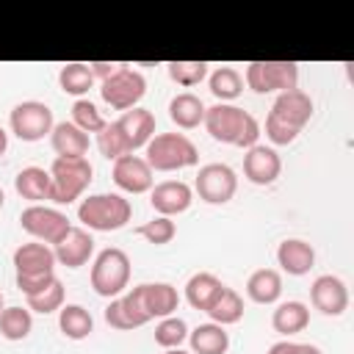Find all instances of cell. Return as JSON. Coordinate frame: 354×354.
<instances>
[{
    "label": "cell",
    "mask_w": 354,
    "mask_h": 354,
    "mask_svg": "<svg viewBox=\"0 0 354 354\" xmlns=\"http://www.w3.org/2000/svg\"><path fill=\"white\" fill-rule=\"evenodd\" d=\"M313 97L301 88H290L277 94L266 124L260 127L266 133V138L271 141V147H288L299 138V133L304 130V124L313 119Z\"/></svg>",
    "instance_id": "1"
},
{
    "label": "cell",
    "mask_w": 354,
    "mask_h": 354,
    "mask_svg": "<svg viewBox=\"0 0 354 354\" xmlns=\"http://www.w3.org/2000/svg\"><path fill=\"white\" fill-rule=\"evenodd\" d=\"M205 130L213 141L218 144H230V147H241V149H252L257 144V138L263 136L260 122L243 111L235 102H216L205 111Z\"/></svg>",
    "instance_id": "2"
},
{
    "label": "cell",
    "mask_w": 354,
    "mask_h": 354,
    "mask_svg": "<svg viewBox=\"0 0 354 354\" xmlns=\"http://www.w3.org/2000/svg\"><path fill=\"white\" fill-rule=\"evenodd\" d=\"M119 299L124 304V313H127L133 329H138L155 318L160 321L166 315H174V310L180 304V293L169 282H141V285L130 288L127 293H122Z\"/></svg>",
    "instance_id": "3"
},
{
    "label": "cell",
    "mask_w": 354,
    "mask_h": 354,
    "mask_svg": "<svg viewBox=\"0 0 354 354\" xmlns=\"http://www.w3.org/2000/svg\"><path fill=\"white\" fill-rule=\"evenodd\" d=\"M133 216L130 199L122 194H88L77 205V221L88 232H116Z\"/></svg>",
    "instance_id": "4"
},
{
    "label": "cell",
    "mask_w": 354,
    "mask_h": 354,
    "mask_svg": "<svg viewBox=\"0 0 354 354\" xmlns=\"http://www.w3.org/2000/svg\"><path fill=\"white\" fill-rule=\"evenodd\" d=\"M144 160L152 171H180L199 163V149L185 133H155L144 147Z\"/></svg>",
    "instance_id": "5"
},
{
    "label": "cell",
    "mask_w": 354,
    "mask_h": 354,
    "mask_svg": "<svg viewBox=\"0 0 354 354\" xmlns=\"http://www.w3.org/2000/svg\"><path fill=\"white\" fill-rule=\"evenodd\" d=\"M130 271H133V266H130L127 252L119 249V246H108V249H102V252L94 257L88 279H91V288H94L97 296H102V299H116V296H122V293L127 290V285H130Z\"/></svg>",
    "instance_id": "6"
},
{
    "label": "cell",
    "mask_w": 354,
    "mask_h": 354,
    "mask_svg": "<svg viewBox=\"0 0 354 354\" xmlns=\"http://www.w3.org/2000/svg\"><path fill=\"white\" fill-rule=\"evenodd\" d=\"M47 171L53 180V205H72L94 180V166L88 158H55Z\"/></svg>",
    "instance_id": "7"
},
{
    "label": "cell",
    "mask_w": 354,
    "mask_h": 354,
    "mask_svg": "<svg viewBox=\"0 0 354 354\" xmlns=\"http://www.w3.org/2000/svg\"><path fill=\"white\" fill-rule=\"evenodd\" d=\"M299 64L296 61H252L243 72V86L254 94H282L296 88Z\"/></svg>",
    "instance_id": "8"
},
{
    "label": "cell",
    "mask_w": 354,
    "mask_h": 354,
    "mask_svg": "<svg viewBox=\"0 0 354 354\" xmlns=\"http://www.w3.org/2000/svg\"><path fill=\"white\" fill-rule=\"evenodd\" d=\"M147 94V80L138 69H133L130 64H119V69L100 80V97L105 105H111L113 111H130V108H138V102L144 100Z\"/></svg>",
    "instance_id": "9"
},
{
    "label": "cell",
    "mask_w": 354,
    "mask_h": 354,
    "mask_svg": "<svg viewBox=\"0 0 354 354\" xmlns=\"http://www.w3.org/2000/svg\"><path fill=\"white\" fill-rule=\"evenodd\" d=\"M8 127L11 133L19 138V141H41L44 136L53 133L55 127V119H53V108L47 102H39V100H25V102H17L8 113Z\"/></svg>",
    "instance_id": "10"
},
{
    "label": "cell",
    "mask_w": 354,
    "mask_h": 354,
    "mask_svg": "<svg viewBox=\"0 0 354 354\" xmlns=\"http://www.w3.org/2000/svg\"><path fill=\"white\" fill-rule=\"evenodd\" d=\"M19 227L39 243H47V246H55L66 232H69V218L66 213H61L58 207H50V205H28L22 213H19Z\"/></svg>",
    "instance_id": "11"
},
{
    "label": "cell",
    "mask_w": 354,
    "mask_h": 354,
    "mask_svg": "<svg viewBox=\"0 0 354 354\" xmlns=\"http://www.w3.org/2000/svg\"><path fill=\"white\" fill-rule=\"evenodd\" d=\"M238 191V174L227 163H205L196 171L194 194L207 205H227Z\"/></svg>",
    "instance_id": "12"
},
{
    "label": "cell",
    "mask_w": 354,
    "mask_h": 354,
    "mask_svg": "<svg viewBox=\"0 0 354 354\" xmlns=\"http://www.w3.org/2000/svg\"><path fill=\"white\" fill-rule=\"evenodd\" d=\"M113 127H116V133L124 144V152L136 155L155 136V113L147 111V108H130L119 119H113Z\"/></svg>",
    "instance_id": "13"
},
{
    "label": "cell",
    "mask_w": 354,
    "mask_h": 354,
    "mask_svg": "<svg viewBox=\"0 0 354 354\" xmlns=\"http://www.w3.org/2000/svg\"><path fill=\"white\" fill-rule=\"evenodd\" d=\"M111 177L124 194H147L155 185V171L144 160V155H122L113 160Z\"/></svg>",
    "instance_id": "14"
},
{
    "label": "cell",
    "mask_w": 354,
    "mask_h": 354,
    "mask_svg": "<svg viewBox=\"0 0 354 354\" xmlns=\"http://www.w3.org/2000/svg\"><path fill=\"white\" fill-rule=\"evenodd\" d=\"M14 271L17 277L14 279H36V277H47V274H55V252L53 246L47 243H39V241H30V243H19L14 249Z\"/></svg>",
    "instance_id": "15"
},
{
    "label": "cell",
    "mask_w": 354,
    "mask_h": 354,
    "mask_svg": "<svg viewBox=\"0 0 354 354\" xmlns=\"http://www.w3.org/2000/svg\"><path fill=\"white\" fill-rule=\"evenodd\" d=\"M310 304L329 318H337L348 310V288L335 274H321L310 285Z\"/></svg>",
    "instance_id": "16"
},
{
    "label": "cell",
    "mask_w": 354,
    "mask_h": 354,
    "mask_svg": "<svg viewBox=\"0 0 354 354\" xmlns=\"http://www.w3.org/2000/svg\"><path fill=\"white\" fill-rule=\"evenodd\" d=\"M194 202V188L183 180H163V183H155L152 191H149V205L158 216H180L191 207Z\"/></svg>",
    "instance_id": "17"
},
{
    "label": "cell",
    "mask_w": 354,
    "mask_h": 354,
    "mask_svg": "<svg viewBox=\"0 0 354 354\" xmlns=\"http://www.w3.org/2000/svg\"><path fill=\"white\" fill-rule=\"evenodd\" d=\"M282 174V158L274 147L266 144H254L252 149H246L243 155V177L252 185H271L277 183V177Z\"/></svg>",
    "instance_id": "18"
},
{
    "label": "cell",
    "mask_w": 354,
    "mask_h": 354,
    "mask_svg": "<svg viewBox=\"0 0 354 354\" xmlns=\"http://www.w3.org/2000/svg\"><path fill=\"white\" fill-rule=\"evenodd\" d=\"M55 252V263L66 266V268H80L91 260L94 254V238L86 227H69V232L53 246Z\"/></svg>",
    "instance_id": "19"
},
{
    "label": "cell",
    "mask_w": 354,
    "mask_h": 354,
    "mask_svg": "<svg viewBox=\"0 0 354 354\" xmlns=\"http://www.w3.org/2000/svg\"><path fill=\"white\" fill-rule=\"evenodd\" d=\"M277 266L288 277H304L315 266V249L304 238H285L277 246Z\"/></svg>",
    "instance_id": "20"
},
{
    "label": "cell",
    "mask_w": 354,
    "mask_h": 354,
    "mask_svg": "<svg viewBox=\"0 0 354 354\" xmlns=\"http://www.w3.org/2000/svg\"><path fill=\"white\" fill-rule=\"evenodd\" d=\"M14 191L28 199L30 205H44L50 202L53 196V180H50V171L41 169V166H25L17 171L14 177Z\"/></svg>",
    "instance_id": "21"
},
{
    "label": "cell",
    "mask_w": 354,
    "mask_h": 354,
    "mask_svg": "<svg viewBox=\"0 0 354 354\" xmlns=\"http://www.w3.org/2000/svg\"><path fill=\"white\" fill-rule=\"evenodd\" d=\"M50 147H53L55 158H86L91 138L72 122H55V127L50 133Z\"/></svg>",
    "instance_id": "22"
},
{
    "label": "cell",
    "mask_w": 354,
    "mask_h": 354,
    "mask_svg": "<svg viewBox=\"0 0 354 354\" xmlns=\"http://www.w3.org/2000/svg\"><path fill=\"white\" fill-rule=\"evenodd\" d=\"M310 324V307L299 299H288V301H279L271 313V326L274 332L290 337V335H299L304 332Z\"/></svg>",
    "instance_id": "23"
},
{
    "label": "cell",
    "mask_w": 354,
    "mask_h": 354,
    "mask_svg": "<svg viewBox=\"0 0 354 354\" xmlns=\"http://www.w3.org/2000/svg\"><path fill=\"white\" fill-rule=\"evenodd\" d=\"M205 111L207 105L194 94V91H180L169 100V119L180 127V130H194L205 122Z\"/></svg>",
    "instance_id": "24"
},
{
    "label": "cell",
    "mask_w": 354,
    "mask_h": 354,
    "mask_svg": "<svg viewBox=\"0 0 354 354\" xmlns=\"http://www.w3.org/2000/svg\"><path fill=\"white\" fill-rule=\"evenodd\" d=\"M246 296L254 304H277L282 296V274L277 268H257L246 279Z\"/></svg>",
    "instance_id": "25"
},
{
    "label": "cell",
    "mask_w": 354,
    "mask_h": 354,
    "mask_svg": "<svg viewBox=\"0 0 354 354\" xmlns=\"http://www.w3.org/2000/svg\"><path fill=\"white\" fill-rule=\"evenodd\" d=\"M191 354H227L230 348V332L213 321L199 324L188 332Z\"/></svg>",
    "instance_id": "26"
},
{
    "label": "cell",
    "mask_w": 354,
    "mask_h": 354,
    "mask_svg": "<svg viewBox=\"0 0 354 354\" xmlns=\"http://www.w3.org/2000/svg\"><path fill=\"white\" fill-rule=\"evenodd\" d=\"M224 290V282L216 277V274H210V271H196L188 282H185V301L194 307V310H207L216 299H218V293Z\"/></svg>",
    "instance_id": "27"
},
{
    "label": "cell",
    "mask_w": 354,
    "mask_h": 354,
    "mask_svg": "<svg viewBox=\"0 0 354 354\" xmlns=\"http://www.w3.org/2000/svg\"><path fill=\"white\" fill-rule=\"evenodd\" d=\"M58 329L69 340H86L94 332V318L83 304H64L58 310Z\"/></svg>",
    "instance_id": "28"
},
{
    "label": "cell",
    "mask_w": 354,
    "mask_h": 354,
    "mask_svg": "<svg viewBox=\"0 0 354 354\" xmlns=\"http://www.w3.org/2000/svg\"><path fill=\"white\" fill-rule=\"evenodd\" d=\"M207 88L218 102H232L243 94V75L235 66H218L207 75Z\"/></svg>",
    "instance_id": "29"
},
{
    "label": "cell",
    "mask_w": 354,
    "mask_h": 354,
    "mask_svg": "<svg viewBox=\"0 0 354 354\" xmlns=\"http://www.w3.org/2000/svg\"><path fill=\"white\" fill-rule=\"evenodd\" d=\"M207 318L218 326H230V324H238L243 318V296L235 290V288H227L218 293V299L205 310Z\"/></svg>",
    "instance_id": "30"
},
{
    "label": "cell",
    "mask_w": 354,
    "mask_h": 354,
    "mask_svg": "<svg viewBox=\"0 0 354 354\" xmlns=\"http://www.w3.org/2000/svg\"><path fill=\"white\" fill-rule=\"evenodd\" d=\"M94 75H91V69H88V64H83V61H69V64H64L61 69H58V86H61V91L64 94H72V97H83V94H88V88H94Z\"/></svg>",
    "instance_id": "31"
},
{
    "label": "cell",
    "mask_w": 354,
    "mask_h": 354,
    "mask_svg": "<svg viewBox=\"0 0 354 354\" xmlns=\"http://www.w3.org/2000/svg\"><path fill=\"white\" fill-rule=\"evenodd\" d=\"M30 329H33V313L28 307L14 304L0 313V337L17 343V340H25L30 335Z\"/></svg>",
    "instance_id": "32"
},
{
    "label": "cell",
    "mask_w": 354,
    "mask_h": 354,
    "mask_svg": "<svg viewBox=\"0 0 354 354\" xmlns=\"http://www.w3.org/2000/svg\"><path fill=\"white\" fill-rule=\"evenodd\" d=\"M166 72H169V77H171L177 86L194 88V86H199L202 80H207L210 64H207V61H169V64H166Z\"/></svg>",
    "instance_id": "33"
},
{
    "label": "cell",
    "mask_w": 354,
    "mask_h": 354,
    "mask_svg": "<svg viewBox=\"0 0 354 354\" xmlns=\"http://www.w3.org/2000/svg\"><path fill=\"white\" fill-rule=\"evenodd\" d=\"M75 127H80L86 136H97L105 124H108V119L102 116V111L91 102V100H86V97H80V100H75L72 102V119H69Z\"/></svg>",
    "instance_id": "34"
},
{
    "label": "cell",
    "mask_w": 354,
    "mask_h": 354,
    "mask_svg": "<svg viewBox=\"0 0 354 354\" xmlns=\"http://www.w3.org/2000/svg\"><path fill=\"white\" fill-rule=\"evenodd\" d=\"M188 324L180 315H166L155 324V343L166 351V348H180L188 340Z\"/></svg>",
    "instance_id": "35"
},
{
    "label": "cell",
    "mask_w": 354,
    "mask_h": 354,
    "mask_svg": "<svg viewBox=\"0 0 354 354\" xmlns=\"http://www.w3.org/2000/svg\"><path fill=\"white\" fill-rule=\"evenodd\" d=\"M136 235H141L147 243L152 246H163V243H171L174 235H177V224L169 218V216H155L144 224L136 227Z\"/></svg>",
    "instance_id": "36"
},
{
    "label": "cell",
    "mask_w": 354,
    "mask_h": 354,
    "mask_svg": "<svg viewBox=\"0 0 354 354\" xmlns=\"http://www.w3.org/2000/svg\"><path fill=\"white\" fill-rule=\"evenodd\" d=\"M28 301V310L30 313H41V315H50V313H58L64 307V285L61 279H55L50 288L33 293V296H25Z\"/></svg>",
    "instance_id": "37"
},
{
    "label": "cell",
    "mask_w": 354,
    "mask_h": 354,
    "mask_svg": "<svg viewBox=\"0 0 354 354\" xmlns=\"http://www.w3.org/2000/svg\"><path fill=\"white\" fill-rule=\"evenodd\" d=\"M102 318H105V324H108L111 329H119V332H127V329H133V324H130V318H127V313H124V304H122V299H119V296L108 301V307H105Z\"/></svg>",
    "instance_id": "38"
},
{
    "label": "cell",
    "mask_w": 354,
    "mask_h": 354,
    "mask_svg": "<svg viewBox=\"0 0 354 354\" xmlns=\"http://www.w3.org/2000/svg\"><path fill=\"white\" fill-rule=\"evenodd\" d=\"M88 69H91L94 80H105V77H111L119 69V64H111V61H88Z\"/></svg>",
    "instance_id": "39"
},
{
    "label": "cell",
    "mask_w": 354,
    "mask_h": 354,
    "mask_svg": "<svg viewBox=\"0 0 354 354\" xmlns=\"http://www.w3.org/2000/svg\"><path fill=\"white\" fill-rule=\"evenodd\" d=\"M296 354H324V351L313 343H296Z\"/></svg>",
    "instance_id": "40"
},
{
    "label": "cell",
    "mask_w": 354,
    "mask_h": 354,
    "mask_svg": "<svg viewBox=\"0 0 354 354\" xmlns=\"http://www.w3.org/2000/svg\"><path fill=\"white\" fill-rule=\"evenodd\" d=\"M6 149H8V133L0 127V158L6 155Z\"/></svg>",
    "instance_id": "41"
},
{
    "label": "cell",
    "mask_w": 354,
    "mask_h": 354,
    "mask_svg": "<svg viewBox=\"0 0 354 354\" xmlns=\"http://www.w3.org/2000/svg\"><path fill=\"white\" fill-rule=\"evenodd\" d=\"M163 354H191V351H183V348H166Z\"/></svg>",
    "instance_id": "42"
},
{
    "label": "cell",
    "mask_w": 354,
    "mask_h": 354,
    "mask_svg": "<svg viewBox=\"0 0 354 354\" xmlns=\"http://www.w3.org/2000/svg\"><path fill=\"white\" fill-rule=\"evenodd\" d=\"M6 310V296H3V290H0V313Z\"/></svg>",
    "instance_id": "43"
},
{
    "label": "cell",
    "mask_w": 354,
    "mask_h": 354,
    "mask_svg": "<svg viewBox=\"0 0 354 354\" xmlns=\"http://www.w3.org/2000/svg\"><path fill=\"white\" fill-rule=\"evenodd\" d=\"M3 205H6V194H3V188H0V210H3Z\"/></svg>",
    "instance_id": "44"
}]
</instances>
